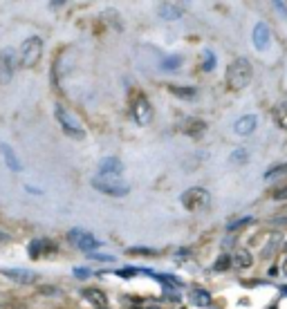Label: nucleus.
<instances>
[{"label":"nucleus","instance_id":"obj_1","mask_svg":"<svg viewBox=\"0 0 287 309\" xmlns=\"http://www.w3.org/2000/svg\"><path fill=\"white\" fill-rule=\"evenodd\" d=\"M251 81V63L247 58H234L227 68V83L231 90H243Z\"/></svg>","mask_w":287,"mask_h":309},{"label":"nucleus","instance_id":"obj_2","mask_svg":"<svg viewBox=\"0 0 287 309\" xmlns=\"http://www.w3.org/2000/svg\"><path fill=\"white\" fill-rule=\"evenodd\" d=\"M54 112H56V121H59V126L63 128V132L68 137H72V139H83V137H85V130H83L81 121H79L77 116L68 110V108H63L59 103V106L54 108Z\"/></svg>","mask_w":287,"mask_h":309},{"label":"nucleus","instance_id":"obj_3","mask_svg":"<svg viewBox=\"0 0 287 309\" xmlns=\"http://www.w3.org/2000/svg\"><path fill=\"white\" fill-rule=\"evenodd\" d=\"M43 56V40L39 36H30L20 45V65L23 68H34Z\"/></svg>","mask_w":287,"mask_h":309},{"label":"nucleus","instance_id":"obj_4","mask_svg":"<svg viewBox=\"0 0 287 309\" xmlns=\"http://www.w3.org/2000/svg\"><path fill=\"white\" fill-rule=\"evenodd\" d=\"M182 206L186 208V211H205L206 206H209L211 202V195L206 189H200V186H193V189L184 191L180 197Z\"/></svg>","mask_w":287,"mask_h":309},{"label":"nucleus","instance_id":"obj_5","mask_svg":"<svg viewBox=\"0 0 287 309\" xmlns=\"http://www.w3.org/2000/svg\"><path fill=\"white\" fill-rule=\"evenodd\" d=\"M130 112L132 116H135V121L139 123V126H146V123H151L153 119V106L151 101H148L144 94H132V101H130Z\"/></svg>","mask_w":287,"mask_h":309},{"label":"nucleus","instance_id":"obj_6","mask_svg":"<svg viewBox=\"0 0 287 309\" xmlns=\"http://www.w3.org/2000/svg\"><path fill=\"white\" fill-rule=\"evenodd\" d=\"M92 186L103 195H112V197H123L128 195V184H122L117 179H103V177H94L92 179Z\"/></svg>","mask_w":287,"mask_h":309},{"label":"nucleus","instance_id":"obj_7","mask_svg":"<svg viewBox=\"0 0 287 309\" xmlns=\"http://www.w3.org/2000/svg\"><path fill=\"white\" fill-rule=\"evenodd\" d=\"M68 240L72 242L77 249H81V251H94V249L101 246V242H99L92 233L81 231V229H72V231L68 233Z\"/></svg>","mask_w":287,"mask_h":309},{"label":"nucleus","instance_id":"obj_8","mask_svg":"<svg viewBox=\"0 0 287 309\" xmlns=\"http://www.w3.org/2000/svg\"><path fill=\"white\" fill-rule=\"evenodd\" d=\"M122 173H123V164L117 157H106V159H101V164H99V177H103V179H119Z\"/></svg>","mask_w":287,"mask_h":309},{"label":"nucleus","instance_id":"obj_9","mask_svg":"<svg viewBox=\"0 0 287 309\" xmlns=\"http://www.w3.org/2000/svg\"><path fill=\"white\" fill-rule=\"evenodd\" d=\"M14 74V54L9 49L0 52V83H7Z\"/></svg>","mask_w":287,"mask_h":309},{"label":"nucleus","instance_id":"obj_10","mask_svg":"<svg viewBox=\"0 0 287 309\" xmlns=\"http://www.w3.org/2000/svg\"><path fill=\"white\" fill-rule=\"evenodd\" d=\"M182 132L189 135L191 139H200L206 132V123L202 119H186L184 126H182Z\"/></svg>","mask_w":287,"mask_h":309},{"label":"nucleus","instance_id":"obj_11","mask_svg":"<svg viewBox=\"0 0 287 309\" xmlns=\"http://www.w3.org/2000/svg\"><path fill=\"white\" fill-rule=\"evenodd\" d=\"M269 40H272L269 27L265 23H258L256 27H253V45H256V49H265L269 45Z\"/></svg>","mask_w":287,"mask_h":309},{"label":"nucleus","instance_id":"obj_12","mask_svg":"<svg viewBox=\"0 0 287 309\" xmlns=\"http://www.w3.org/2000/svg\"><path fill=\"white\" fill-rule=\"evenodd\" d=\"M56 251V244L52 240H34L30 244V256L32 258H41V256H47V253Z\"/></svg>","mask_w":287,"mask_h":309},{"label":"nucleus","instance_id":"obj_13","mask_svg":"<svg viewBox=\"0 0 287 309\" xmlns=\"http://www.w3.org/2000/svg\"><path fill=\"white\" fill-rule=\"evenodd\" d=\"M83 298L90 300V303H92L94 307H99V309L108 307V296L103 294L101 289H97V287H88V289H83Z\"/></svg>","mask_w":287,"mask_h":309},{"label":"nucleus","instance_id":"obj_14","mask_svg":"<svg viewBox=\"0 0 287 309\" xmlns=\"http://www.w3.org/2000/svg\"><path fill=\"white\" fill-rule=\"evenodd\" d=\"M157 14L164 20H180L184 11H182V7L175 5V2H162V5L157 7Z\"/></svg>","mask_w":287,"mask_h":309},{"label":"nucleus","instance_id":"obj_15","mask_svg":"<svg viewBox=\"0 0 287 309\" xmlns=\"http://www.w3.org/2000/svg\"><path fill=\"white\" fill-rule=\"evenodd\" d=\"M256 123H258V119L253 115H245V116H240L238 121H236V126H234V130L238 132V135H251L253 130H256Z\"/></svg>","mask_w":287,"mask_h":309},{"label":"nucleus","instance_id":"obj_16","mask_svg":"<svg viewBox=\"0 0 287 309\" xmlns=\"http://www.w3.org/2000/svg\"><path fill=\"white\" fill-rule=\"evenodd\" d=\"M2 273L7 275V278H11V280L16 282H34L36 280V273L34 271H27V269H5Z\"/></svg>","mask_w":287,"mask_h":309},{"label":"nucleus","instance_id":"obj_17","mask_svg":"<svg viewBox=\"0 0 287 309\" xmlns=\"http://www.w3.org/2000/svg\"><path fill=\"white\" fill-rule=\"evenodd\" d=\"M231 265H234L236 269H247V267L253 265V258L247 249H238V251L231 256Z\"/></svg>","mask_w":287,"mask_h":309},{"label":"nucleus","instance_id":"obj_18","mask_svg":"<svg viewBox=\"0 0 287 309\" xmlns=\"http://www.w3.org/2000/svg\"><path fill=\"white\" fill-rule=\"evenodd\" d=\"M189 300L193 307H209L211 305V296H209V291H205V289H193Z\"/></svg>","mask_w":287,"mask_h":309},{"label":"nucleus","instance_id":"obj_19","mask_svg":"<svg viewBox=\"0 0 287 309\" xmlns=\"http://www.w3.org/2000/svg\"><path fill=\"white\" fill-rule=\"evenodd\" d=\"M0 150H2V154H5V161H7V166H9L11 170H14V173H18L20 170V161L16 159V154H14V150L9 148V146H0Z\"/></svg>","mask_w":287,"mask_h":309},{"label":"nucleus","instance_id":"obj_20","mask_svg":"<svg viewBox=\"0 0 287 309\" xmlns=\"http://www.w3.org/2000/svg\"><path fill=\"white\" fill-rule=\"evenodd\" d=\"M182 65V56H164L162 58V63H160V68L162 70H166V72H173V70H177Z\"/></svg>","mask_w":287,"mask_h":309},{"label":"nucleus","instance_id":"obj_21","mask_svg":"<svg viewBox=\"0 0 287 309\" xmlns=\"http://www.w3.org/2000/svg\"><path fill=\"white\" fill-rule=\"evenodd\" d=\"M168 92H170V94H175V97H180V99H186V101H191V99L195 97V90H193V87H177V85H168Z\"/></svg>","mask_w":287,"mask_h":309},{"label":"nucleus","instance_id":"obj_22","mask_svg":"<svg viewBox=\"0 0 287 309\" xmlns=\"http://www.w3.org/2000/svg\"><path fill=\"white\" fill-rule=\"evenodd\" d=\"M287 173V164H278V166H272V168L265 173V179H276L281 177V175Z\"/></svg>","mask_w":287,"mask_h":309},{"label":"nucleus","instance_id":"obj_23","mask_svg":"<svg viewBox=\"0 0 287 309\" xmlns=\"http://www.w3.org/2000/svg\"><path fill=\"white\" fill-rule=\"evenodd\" d=\"M276 123H278V128L287 130V103L276 110Z\"/></svg>","mask_w":287,"mask_h":309},{"label":"nucleus","instance_id":"obj_24","mask_svg":"<svg viewBox=\"0 0 287 309\" xmlns=\"http://www.w3.org/2000/svg\"><path fill=\"white\" fill-rule=\"evenodd\" d=\"M231 267V256H220L218 262L213 265V271H227Z\"/></svg>","mask_w":287,"mask_h":309},{"label":"nucleus","instance_id":"obj_25","mask_svg":"<svg viewBox=\"0 0 287 309\" xmlns=\"http://www.w3.org/2000/svg\"><path fill=\"white\" fill-rule=\"evenodd\" d=\"M231 161H236V164L247 161V150H245V148H236L234 153H231Z\"/></svg>","mask_w":287,"mask_h":309},{"label":"nucleus","instance_id":"obj_26","mask_svg":"<svg viewBox=\"0 0 287 309\" xmlns=\"http://www.w3.org/2000/svg\"><path fill=\"white\" fill-rule=\"evenodd\" d=\"M213 65H215V56L211 52H205V70H206V72H211Z\"/></svg>","mask_w":287,"mask_h":309},{"label":"nucleus","instance_id":"obj_27","mask_svg":"<svg viewBox=\"0 0 287 309\" xmlns=\"http://www.w3.org/2000/svg\"><path fill=\"white\" fill-rule=\"evenodd\" d=\"M272 197H274V199H287V184H285V186H281V189L274 191Z\"/></svg>","mask_w":287,"mask_h":309},{"label":"nucleus","instance_id":"obj_28","mask_svg":"<svg viewBox=\"0 0 287 309\" xmlns=\"http://www.w3.org/2000/svg\"><path fill=\"white\" fill-rule=\"evenodd\" d=\"M249 222H251V218H243V220H236V222H231V224H229V231H234V229H240V227H245V224H249Z\"/></svg>","mask_w":287,"mask_h":309},{"label":"nucleus","instance_id":"obj_29","mask_svg":"<svg viewBox=\"0 0 287 309\" xmlns=\"http://www.w3.org/2000/svg\"><path fill=\"white\" fill-rule=\"evenodd\" d=\"M74 275H79V278H88L90 271L88 269H74Z\"/></svg>","mask_w":287,"mask_h":309},{"label":"nucleus","instance_id":"obj_30","mask_svg":"<svg viewBox=\"0 0 287 309\" xmlns=\"http://www.w3.org/2000/svg\"><path fill=\"white\" fill-rule=\"evenodd\" d=\"M130 253H148V256H153V249H130Z\"/></svg>","mask_w":287,"mask_h":309},{"label":"nucleus","instance_id":"obj_31","mask_svg":"<svg viewBox=\"0 0 287 309\" xmlns=\"http://www.w3.org/2000/svg\"><path fill=\"white\" fill-rule=\"evenodd\" d=\"M274 7L281 9V14H287V5H283V2H274Z\"/></svg>","mask_w":287,"mask_h":309},{"label":"nucleus","instance_id":"obj_32","mask_svg":"<svg viewBox=\"0 0 287 309\" xmlns=\"http://www.w3.org/2000/svg\"><path fill=\"white\" fill-rule=\"evenodd\" d=\"M7 240H9V235H7V233H2V231H0V244H2V242H7Z\"/></svg>","mask_w":287,"mask_h":309},{"label":"nucleus","instance_id":"obj_33","mask_svg":"<svg viewBox=\"0 0 287 309\" xmlns=\"http://www.w3.org/2000/svg\"><path fill=\"white\" fill-rule=\"evenodd\" d=\"M283 271H285V273H287V260L283 262Z\"/></svg>","mask_w":287,"mask_h":309},{"label":"nucleus","instance_id":"obj_34","mask_svg":"<svg viewBox=\"0 0 287 309\" xmlns=\"http://www.w3.org/2000/svg\"><path fill=\"white\" fill-rule=\"evenodd\" d=\"M272 309H276V307H272Z\"/></svg>","mask_w":287,"mask_h":309}]
</instances>
